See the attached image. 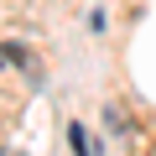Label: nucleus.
Returning <instances> with one entry per match:
<instances>
[{
    "label": "nucleus",
    "mask_w": 156,
    "mask_h": 156,
    "mask_svg": "<svg viewBox=\"0 0 156 156\" xmlns=\"http://www.w3.org/2000/svg\"><path fill=\"white\" fill-rule=\"evenodd\" d=\"M104 120H109L120 135H130V120H125V109H115V104H109V109H104Z\"/></svg>",
    "instance_id": "nucleus-3"
},
{
    "label": "nucleus",
    "mask_w": 156,
    "mask_h": 156,
    "mask_svg": "<svg viewBox=\"0 0 156 156\" xmlns=\"http://www.w3.org/2000/svg\"><path fill=\"white\" fill-rule=\"evenodd\" d=\"M5 62H16V68H26V78L31 83H42V68H37V57L21 47V42H5Z\"/></svg>",
    "instance_id": "nucleus-1"
},
{
    "label": "nucleus",
    "mask_w": 156,
    "mask_h": 156,
    "mask_svg": "<svg viewBox=\"0 0 156 156\" xmlns=\"http://www.w3.org/2000/svg\"><path fill=\"white\" fill-rule=\"evenodd\" d=\"M5 156H21V151H5Z\"/></svg>",
    "instance_id": "nucleus-4"
},
{
    "label": "nucleus",
    "mask_w": 156,
    "mask_h": 156,
    "mask_svg": "<svg viewBox=\"0 0 156 156\" xmlns=\"http://www.w3.org/2000/svg\"><path fill=\"white\" fill-rule=\"evenodd\" d=\"M68 146H73V156H94V146H89L83 125H68Z\"/></svg>",
    "instance_id": "nucleus-2"
}]
</instances>
